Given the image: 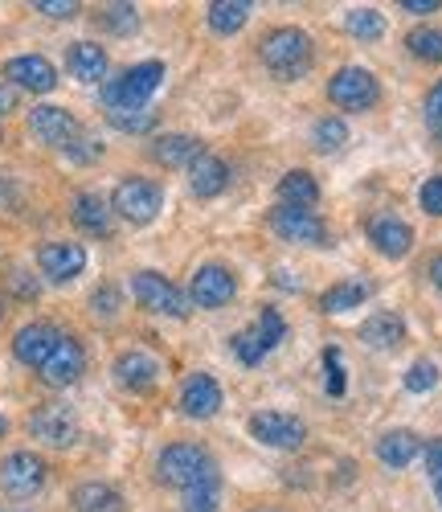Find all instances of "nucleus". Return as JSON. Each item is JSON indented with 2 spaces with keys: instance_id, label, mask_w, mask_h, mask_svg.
I'll return each instance as SVG.
<instances>
[{
  "instance_id": "a878e982",
  "label": "nucleus",
  "mask_w": 442,
  "mask_h": 512,
  "mask_svg": "<svg viewBox=\"0 0 442 512\" xmlns=\"http://www.w3.org/2000/svg\"><path fill=\"white\" fill-rule=\"evenodd\" d=\"M418 451H422V439H418L414 431H406V426H397V431H385V435L377 439V459H381L385 467H406V463L418 459Z\"/></svg>"
},
{
  "instance_id": "79ce46f5",
  "label": "nucleus",
  "mask_w": 442,
  "mask_h": 512,
  "mask_svg": "<svg viewBox=\"0 0 442 512\" xmlns=\"http://www.w3.org/2000/svg\"><path fill=\"white\" fill-rule=\"evenodd\" d=\"M37 13H46V17H54V21H70V17H78L82 9L74 5V0H37L33 5Z\"/></svg>"
},
{
  "instance_id": "a19ab883",
  "label": "nucleus",
  "mask_w": 442,
  "mask_h": 512,
  "mask_svg": "<svg viewBox=\"0 0 442 512\" xmlns=\"http://www.w3.org/2000/svg\"><path fill=\"white\" fill-rule=\"evenodd\" d=\"M418 201H422V209L430 213V218H442V177H426Z\"/></svg>"
},
{
  "instance_id": "ea45409f",
  "label": "nucleus",
  "mask_w": 442,
  "mask_h": 512,
  "mask_svg": "<svg viewBox=\"0 0 442 512\" xmlns=\"http://www.w3.org/2000/svg\"><path fill=\"white\" fill-rule=\"evenodd\" d=\"M99 152H103V148H99V140H95V136H86V132L66 148V156H70L74 164H95V160H99Z\"/></svg>"
},
{
  "instance_id": "de8ad7c7",
  "label": "nucleus",
  "mask_w": 442,
  "mask_h": 512,
  "mask_svg": "<svg viewBox=\"0 0 442 512\" xmlns=\"http://www.w3.org/2000/svg\"><path fill=\"white\" fill-rule=\"evenodd\" d=\"M430 283L442 291V254H434V259H430Z\"/></svg>"
},
{
  "instance_id": "f8f14e48",
  "label": "nucleus",
  "mask_w": 442,
  "mask_h": 512,
  "mask_svg": "<svg viewBox=\"0 0 442 512\" xmlns=\"http://www.w3.org/2000/svg\"><path fill=\"white\" fill-rule=\"evenodd\" d=\"M29 127H33V136H37L41 144H50V148H58V152H66V148L82 136V123H78L66 107H54V103H37V107L29 111Z\"/></svg>"
},
{
  "instance_id": "c756f323",
  "label": "nucleus",
  "mask_w": 442,
  "mask_h": 512,
  "mask_svg": "<svg viewBox=\"0 0 442 512\" xmlns=\"http://www.w3.org/2000/svg\"><path fill=\"white\" fill-rule=\"evenodd\" d=\"M250 21V5L246 0H217V5H209V29L213 33H238L242 25Z\"/></svg>"
},
{
  "instance_id": "bb28decb",
  "label": "nucleus",
  "mask_w": 442,
  "mask_h": 512,
  "mask_svg": "<svg viewBox=\"0 0 442 512\" xmlns=\"http://www.w3.org/2000/svg\"><path fill=\"white\" fill-rule=\"evenodd\" d=\"M70 500H74V512H123V508H127L123 496H119L111 484H99V480L78 484Z\"/></svg>"
},
{
  "instance_id": "412c9836",
  "label": "nucleus",
  "mask_w": 442,
  "mask_h": 512,
  "mask_svg": "<svg viewBox=\"0 0 442 512\" xmlns=\"http://www.w3.org/2000/svg\"><path fill=\"white\" fill-rule=\"evenodd\" d=\"M226 185H230V164L221 160V156L205 152V156H197L189 164V189H193V197L209 201L217 193H226Z\"/></svg>"
},
{
  "instance_id": "603ef678",
  "label": "nucleus",
  "mask_w": 442,
  "mask_h": 512,
  "mask_svg": "<svg viewBox=\"0 0 442 512\" xmlns=\"http://www.w3.org/2000/svg\"><path fill=\"white\" fill-rule=\"evenodd\" d=\"M0 316H5V300H0Z\"/></svg>"
},
{
  "instance_id": "6ab92c4d",
  "label": "nucleus",
  "mask_w": 442,
  "mask_h": 512,
  "mask_svg": "<svg viewBox=\"0 0 442 512\" xmlns=\"http://www.w3.org/2000/svg\"><path fill=\"white\" fill-rule=\"evenodd\" d=\"M369 242L385 259H406L414 246V230L402 218H393V213H377V218H369Z\"/></svg>"
},
{
  "instance_id": "aec40b11",
  "label": "nucleus",
  "mask_w": 442,
  "mask_h": 512,
  "mask_svg": "<svg viewBox=\"0 0 442 512\" xmlns=\"http://www.w3.org/2000/svg\"><path fill=\"white\" fill-rule=\"evenodd\" d=\"M115 381L127 386L131 394H148V390H156V381H160V361L152 353L131 349V353H123L115 361Z\"/></svg>"
},
{
  "instance_id": "1a4fd4ad",
  "label": "nucleus",
  "mask_w": 442,
  "mask_h": 512,
  "mask_svg": "<svg viewBox=\"0 0 442 512\" xmlns=\"http://www.w3.org/2000/svg\"><path fill=\"white\" fill-rule=\"evenodd\" d=\"M131 291H136L140 308H148V312H156V316H172V320H185V316H189L185 291L176 287L172 279H164L160 271H140L136 279H131Z\"/></svg>"
},
{
  "instance_id": "e433bc0d",
  "label": "nucleus",
  "mask_w": 442,
  "mask_h": 512,
  "mask_svg": "<svg viewBox=\"0 0 442 512\" xmlns=\"http://www.w3.org/2000/svg\"><path fill=\"white\" fill-rule=\"evenodd\" d=\"M103 25L111 33H136L140 29V13H136V5H107L103 9Z\"/></svg>"
},
{
  "instance_id": "cd10ccee",
  "label": "nucleus",
  "mask_w": 442,
  "mask_h": 512,
  "mask_svg": "<svg viewBox=\"0 0 442 512\" xmlns=\"http://www.w3.org/2000/svg\"><path fill=\"white\" fill-rule=\"evenodd\" d=\"M320 201V185L312 173L303 168H291V173L279 181V205H295V209H312Z\"/></svg>"
},
{
  "instance_id": "a18cd8bd",
  "label": "nucleus",
  "mask_w": 442,
  "mask_h": 512,
  "mask_svg": "<svg viewBox=\"0 0 442 512\" xmlns=\"http://www.w3.org/2000/svg\"><path fill=\"white\" fill-rule=\"evenodd\" d=\"M402 9H406V13H414V17H426V13H438L442 5H438V0H406Z\"/></svg>"
},
{
  "instance_id": "f03ea898",
  "label": "nucleus",
  "mask_w": 442,
  "mask_h": 512,
  "mask_svg": "<svg viewBox=\"0 0 442 512\" xmlns=\"http://www.w3.org/2000/svg\"><path fill=\"white\" fill-rule=\"evenodd\" d=\"M164 82V62H140V66H127L119 78H111L103 87V107L107 111H136L148 107V99L160 91Z\"/></svg>"
},
{
  "instance_id": "9d476101",
  "label": "nucleus",
  "mask_w": 442,
  "mask_h": 512,
  "mask_svg": "<svg viewBox=\"0 0 442 512\" xmlns=\"http://www.w3.org/2000/svg\"><path fill=\"white\" fill-rule=\"evenodd\" d=\"M271 230L283 242L299 246H328V226L316 209H295V205H275L271 209Z\"/></svg>"
},
{
  "instance_id": "0eeeda50",
  "label": "nucleus",
  "mask_w": 442,
  "mask_h": 512,
  "mask_svg": "<svg viewBox=\"0 0 442 512\" xmlns=\"http://www.w3.org/2000/svg\"><path fill=\"white\" fill-rule=\"evenodd\" d=\"M46 480H50V467L33 451H13V455H5V463H0V492L13 496V500L37 496L46 488Z\"/></svg>"
},
{
  "instance_id": "b1692460",
  "label": "nucleus",
  "mask_w": 442,
  "mask_h": 512,
  "mask_svg": "<svg viewBox=\"0 0 442 512\" xmlns=\"http://www.w3.org/2000/svg\"><path fill=\"white\" fill-rule=\"evenodd\" d=\"M66 66L78 82H103L107 78V50L95 46V41H74V46L66 50Z\"/></svg>"
},
{
  "instance_id": "7ed1b4c3",
  "label": "nucleus",
  "mask_w": 442,
  "mask_h": 512,
  "mask_svg": "<svg viewBox=\"0 0 442 512\" xmlns=\"http://www.w3.org/2000/svg\"><path fill=\"white\" fill-rule=\"evenodd\" d=\"M209 472H217V463H213V455H209L205 447H197V443H172V447H164L160 459H156L160 484L181 488V492L193 488L197 480H205Z\"/></svg>"
},
{
  "instance_id": "dca6fc26",
  "label": "nucleus",
  "mask_w": 442,
  "mask_h": 512,
  "mask_svg": "<svg viewBox=\"0 0 442 512\" xmlns=\"http://www.w3.org/2000/svg\"><path fill=\"white\" fill-rule=\"evenodd\" d=\"M5 78L9 87H21V91H33V95H50L58 87V70L50 58L41 54H21V58H9L5 62Z\"/></svg>"
},
{
  "instance_id": "20e7f679",
  "label": "nucleus",
  "mask_w": 442,
  "mask_h": 512,
  "mask_svg": "<svg viewBox=\"0 0 442 512\" xmlns=\"http://www.w3.org/2000/svg\"><path fill=\"white\" fill-rule=\"evenodd\" d=\"M111 209L131 226H152L164 209V189L148 177H123L111 193Z\"/></svg>"
},
{
  "instance_id": "39448f33",
  "label": "nucleus",
  "mask_w": 442,
  "mask_h": 512,
  "mask_svg": "<svg viewBox=\"0 0 442 512\" xmlns=\"http://www.w3.org/2000/svg\"><path fill=\"white\" fill-rule=\"evenodd\" d=\"M328 99L340 107V111H369L381 103V82L373 78V70L365 66H344L332 74L328 82Z\"/></svg>"
},
{
  "instance_id": "2eb2a0df",
  "label": "nucleus",
  "mask_w": 442,
  "mask_h": 512,
  "mask_svg": "<svg viewBox=\"0 0 442 512\" xmlns=\"http://www.w3.org/2000/svg\"><path fill=\"white\" fill-rule=\"evenodd\" d=\"M58 340H62V328H54L50 320H33V324L17 328V336H13V353H17L21 365L41 369V365L50 361V353L58 349Z\"/></svg>"
},
{
  "instance_id": "4c0bfd02",
  "label": "nucleus",
  "mask_w": 442,
  "mask_h": 512,
  "mask_svg": "<svg viewBox=\"0 0 442 512\" xmlns=\"http://www.w3.org/2000/svg\"><path fill=\"white\" fill-rule=\"evenodd\" d=\"M5 287H9V295H17V300H37V291H41V283L25 267H13L5 275Z\"/></svg>"
},
{
  "instance_id": "3c124183",
  "label": "nucleus",
  "mask_w": 442,
  "mask_h": 512,
  "mask_svg": "<svg viewBox=\"0 0 442 512\" xmlns=\"http://www.w3.org/2000/svg\"><path fill=\"white\" fill-rule=\"evenodd\" d=\"M5 435H9V418H5V414H0V439H5Z\"/></svg>"
},
{
  "instance_id": "c85d7f7f",
  "label": "nucleus",
  "mask_w": 442,
  "mask_h": 512,
  "mask_svg": "<svg viewBox=\"0 0 442 512\" xmlns=\"http://www.w3.org/2000/svg\"><path fill=\"white\" fill-rule=\"evenodd\" d=\"M365 295H369L365 283L344 279V283H336V287H328V291L320 295V312L336 316V312H348V308H361V304H365Z\"/></svg>"
},
{
  "instance_id": "9b49d317",
  "label": "nucleus",
  "mask_w": 442,
  "mask_h": 512,
  "mask_svg": "<svg viewBox=\"0 0 442 512\" xmlns=\"http://www.w3.org/2000/svg\"><path fill=\"white\" fill-rule=\"evenodd\" d=\"M29 435L41 439L46 447H74L78 443V414L66 402H50L37 406L29 418Z\"/></svg>"
},
{
  "instance_id": "f3484780",
  "label": "nucleus",
  "mask_w": 442,
  "mask_h": 512,
  "mask_svg": "<svg viewBox=\"0 0 442 512\" xmlns=\"http://www.w3.org/2000/svg\"><path fill=\"white\" fill-rule=\"evenodd\" d=\"M37 267L50 283H70L86 267V246L82 242H46L37 250Z\"/></svg>"
},
{
  "instance_id": "8fccbe9b",
  "label": "nucleus",
  "mask_w": 442,
  "mask_h": 512,
  "mask_svg": "<svg viewBox=\"0 0 442 512\" xmlns=\"http://www.w3.org/2000/svg\"><path fill=\"white\" fill-rule=\"evenodd\" d=\"M430 484H434V496H438V504H442V476H434Z\"/></svg>"
},
{
  "instance_id": "ddd939ff",
  "label": "nucleus",
  "mask_w": 442,
  "mask_h": 512,
  "mask_svg": "<svg viewBox=\"0 0 442 512\" xmlns=\"http://www.w3.org/2000/svg\"><path fill=\"white\" fill-rule=\"evenodd\" d=\"M234 295H238V279H234V271H230L226 263H205V267L193 275V283H189V300H193L197 308H209V312L226 308Z\"/></svg>"
},
{
  "instance_id": "f257e3e1",
  "label": "nucleus",
  "mask_w": 442,
  "mask_h": 512,
  "mask_svg": "<svg viewBox=\"0 0 442 512\" xmlns=\"http://www.w3.org/2000/svg\"><path fill=\"white\" fill-rule=\"evenodd\" d=\"M258 58H262V66H267L275 78L295 82V78H303L307 70H312L316 46H312V37H307L303 29L283 25V29H271L267 37H262Z\"/></svg>"
},
{
  "instance_id": "473e14b6",
  "label": "nucleus",
  "mask_w": 442,
  "mask_h": 512,
  "mask_svg": "<svg viewBox=\"0 0 442 512\" xmlns=\"http://www.w3.org/2000/svg\"><path fill=\"white\" fill-rule=\"evenodd\" d=\"M312 140L320 152H340L348 144V123L340 115H324L316 127H312Z\"/></svg>"
},
{
  "instance_id": "4468645a",
  "label": "nucleus",
  "mask_w": 442,
  "mask_h": 512,
  "mask_svg": "<svg viewBox=\"0 0 442 512\" xmlns=\"http://www.w3.org/2000/svg\"><path fill=\"white\" fill-rule=\"evenodd\" d=\"M37 373H41V381H46V386H54V390H66V386H74V381L86 373V349L78 345V340H74L70 332H62L58 349L50 353V361L41 365Z\"/></svg>"
},
{
  "instance_id": "c03bdc74",
  "label": "nucleus",
  "mask_w": 442,
  "mask_h": 512,
  "mask_svg": "<svg viewBox=\"0 0 442 512\" xmlns=\"http://www.w3.org/2000/svg\"><path fill=\"white\" fill-rule=\"evenodd\" d=\"M426 472H430V480L442 476V439H434V443L426 447Z\"/></svg>"
},
{
  "instance_id": "5701e85b",
  "label": "nucleus",
  "mask_w": 442,
  "mask_h": 512,
  "mask_svg": "<svg viewBox=\"0 0 442 512\" xmlns=\"http://www.w3.org/2000/svg\"><path fill=\"white\" fill-rule=\"evenodd\" d=\"M197 156H205V144L197 136L172 132V136H156L152 140V160L164 164V168H189Z\"/></svg>"
},
{
  "instance_id": "09e8293b",
  "label": "nucleus",
  "mask_w": 442,
  "mask_h": 512,
  "mask_svg": "<svg viewBox=\"0 0 442 512\" xmlns=\"http://www.w3.org/2000/svg\"><path fill=\"white\" fill-rule=\"evenodd\" d=\"M13 201V185L5 181V177H0V205H9Z\"/></svg>"
},
{
  "instance_id": "393cba45",
  "label": "nucleus",
  "mask_w": 442,
  "mask_h": 512,
  "mask_svg": "<svg viewBox=\"0 0 442 512\" xmlns=\"http://www.w3.org/2000/svg\"><path fill=\"white\" fill-rule=\"evenodd\" d=\"M361 340L369 349H397L406 340V320L397 312H377L361 324Z\"/></svg>"
},
{
  "instance_id": "58836bf2",
  "label": "nucleus",
  "mask_w": 442,
  "mask_h": 512,
  "mask_svg": "<svg viewBox=\"0 0 442 512\" xmlns=\"http://www.w3.org/2000/svg\"><path fill=\"white\" fill-rule=\"evenodd\" d=\"M426 127H430V136L442 144V78L430 87V95H426Z\"/></svg>"
},
{
  "instance_id": "49530a36",
  "label": "nucleus",
  "mask_w": 442,
  "mask_h": 512,
  "mask_svg": "<svg viewBox=\"0 0 442 512\" xmlns=\"http://www.w3.org/2000/svg\"><path fill=\"white\" fill-rule=\"evenodd\" d=\"M13 107H17V91L9 87V82H5V78H0V115H9Z\"/></svg>"
},
{
  "instance_id": "423d86ee",
  "label": "nucleus",
  "mask_w": 442,
  "mask_h": 512,
  "mask_svg": "<svg viewBox=\"0 0 442 512\" xmlns=\"http://www.w3.org/2000/svg\"><path fill=\"white\" fill-rule=\"evenodd\" d=\"M246 431L262 443V447H275V451H299L307 443V422L283 410H258L246 418Z\"/></svg>"
},
{
  "instance_id": "72a5a7b5",
  "label": "nucleus",
  "mask_w": 442,
  "mask_h": 512,
  "mask_svg": "<svg viewBox=\"0 0 442 512\" xmlns=\"http://www.w3.org/2000/svg\"><path fill=\"white\" fill-rule=\"evenodd\" d=\"M111 127H119V132L127 136H140V132H152L156 127V111L152 107H136V111H107Z\"/></svg>"
},
{
  "instance_id": "f704fd0d",
  "label": "nucleus",
  "mask_w": 442,
  "mask_h": 512,
  "mask_svg": "<svg viewBox=\"0 0 442 512\" xmlns=\"http://www.w3.org/2000/svg\"><path fill=\"white\" fill-rule=\"evenodd\" d=\"M406 46H410V54L414 58H422V62H442V29H414L410 37H406Z\"/></svg>"
},
{
  "instance_id": "6e6552de",
  "label": "nucleus",
  "mask_w": 442,
  "mask_h": 512,
  "mask_svg": "<svg viewBox=\"0 0 442 512\" xmlns=\"http://www.w3.org/2000/svg\"><path fill=\"white\" fill-rule=\"evenodd\" d=\"M283 336H287L283 312H279V308H262V312H258V328H246V332L234 336V357H238L242 365H258L271 349L283 345Z\"/></svg>"
},
{
  "instance_id": "c9c22d12",
  "label": "nucleus",
  "mask_w": 442,
  "mask_h": 512,
  "mask_svg": "<svg viewBox=\"0 0 442 512\" xmlns=\"http://www.w3.org/2000/svg\"><path fill=\"white\" fill-rule=\"evenodd\" d=\"M438 386V365L434 361H414L410 369H406V390L410 394H426V390H434Z\"/></svg>"
},
{
  "instance_id": "2f4dec72",
  "label": "nucleus",
  "mask_w": 442,
  "mask_h": 512,
  "mask_svg": "<svg viewBox=\"0 0 442 512\" xmlns=\"http://www.w3.org/2000/svg\"><path fill=\"white\" fill-rule=\"evenodd\" d=\"M344 29L361 41H381L385 37V17L377 9H348L344 13Z\"/></svg>"
},
{
  "instance_id": "4be33fe9",
  "label": "nucleus",
  "mask_w": 442,
  "mask_h": 512,
  "mask_svg": "<svg viewBox=\"0 0 442 512\" xmlns=\"http://www.w3.org/2000/svg\"><path fill=\"white\" fill-rule=\"evenodd\" d=\"M70 218H74L78 230L95 234V238H107L111 226H115V209H111L99 193H78V197H74V209H70Z\"/></svg>"
},
{
  "instance_id": "864d4df0",
  "label": "nucleus",
  "mask_w": 442,
  "mask_h": 512,
  "mask_svg": "<svg viewBox=\"0 0 442 512\" xmlns=\"http://www.w3.org/2000/svg\"><path fill=\"white\" fill-rule=\"evenodd\" d=\"M258 512H275V508H258Z\"/></svg>"
},
{
  "instance_id": "7c9ffc66",
  "label": "nucleus",
  "mask_w": 442,
  "mask_h": 512,
  "mask_svg": "<svg viewBox=\"0 0 442 512\" xmlns=\"http://www.w3.org/2000/svg\"><path fill=\"white\" fill-rule=\"evenodd\" d=\"M217 496H221V472H209L205 480L185 488V512H217Z\"/></svg>"
},
{
  "instance_id": "37998d69",
  "label": "nucleus",
  "mask_w": 442,
  "mask_h": 512,
  "mask_svg": "<svg viewBox=\"0 0 442 512\" xmlns=\"http://www.w3.org/2000/svg\"><path fill=\"white\" fill-rule=\"evenodd\" d=\"M115 308H119V291L115 287H99L95 291V312L99 316H115Z\"/></svg>"
},
{
  "instance_id": "a211bd4d",
  "label": "nucleus",
  "mask_w": 442,
  "mask_h": 512,
  "mask_svg": "<svg viewBox=\"0 0 442 512\" xmlns=\"http://www.w3.org/2000/svg\"><path fill=\"white\" fill-rule=\"evenodd\" d=\"M221 402H226V394H221L217 377H209V373H193L181 386V414L185 418H213L221 410Z\"/></svg>"
}]
</instances>
